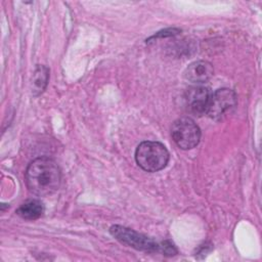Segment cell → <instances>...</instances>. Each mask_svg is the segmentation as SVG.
<instances>
[{
    "label": "cell",
    "instance_id": "cell-4",
    "mask_svg": "<svg viewBox=\"0 0 262 262\" xmlns=\"http://www.w3.org/2000/svg\"><path fill=\"white\" fill-rule=\"evenodd\" d=\"M172 138L182 149H190L196 146L201 139V130L193 120L187 117L176 120L171 128Z\"/></svg>",
    "mask_w": 262,
    "mask_h": 262
},
{
    "label": "cell",
    "instance_id": "cell-11",
    "mask_svg": "<svg viewBox=\"0 0 262 262\" xmlns=\"http://www.w3.org/2000/svg\"><path fill=\"white\" fill-rule=\"evenodd\" d=\"M180 31L178 29H168V30H164V31H161L159 33H157L156 35H154L152 37L149 38L150 39H155V38H162V37H169V36H173V35H176L178 34Z\"/></svg>",
    "mask_w": 262,
    "mask_h": 262
},
{
    "label": "cell",
    "instance_id": "cell-10",
    "mask_svg": "<svg viewBox=\"0 0 262 262\" xmlns=\"http://www.w3.org/2000/svg\"><path fill=\"white\" fill-rule=\"evenodd\" d=\"M159 252L165 256H174L177 254V249L170 241H165L160 244Z\"/></svg>",
    "mask_w": 262,
    "mask_h": 262
},
{
    "label": "cell",
    "instance_id": "cell-8",
    "mask_svg": "<svg viewBox=\"0 0 262 262\" xmlns=\"http://www.w3.org/2000/svg\"><path fill=\"white\" fill-rule=\"evenodd\" d=\"M44 212L43 204L39 200H28L23 203L15 213L26 220H35L42 216Z\"/></svg>",
    "mask_w": 262,
    "mask_h": 262
},
{
    "label": "cell",
    "instance_id": "cell-9",
    "mask_svg": "<svg viewBox=\"0 0 262 262\" xmlns=\"http://www.w3.org/2000/svg\"><path fill=\"white\" fill-rule=\"evenodd\" d=\"M49 79V70L47 67L38 64L35 69L32 78V94L34 96L40 95L46 88Z\"/></svg>",
    "mask_w": 262,
    "mask_h": 262
},
{
    "label": "cell",
    "instance_id": "cell-7",
    "mask_svg": "<svg viewBox=\"0 0 262 262\" xmlns=\"http://www.w3.org/2000/svg\"><path fill=\"white\" fill-rule=\"evenodd\" d=\"M214 74L211 62L207 60H196L191 62L184 71V78L192 83L207 82Z\"/></svg>",
    "mask_w": 262,
    "mask_h": 262
},
{
    "label": "cell",
    "instance_id": "cell-3",
    "mask_svg": "<svg viewBox=\"0 0 262 262\" xmlns=\"http://www.w3.org/2000/svg\"><path fill=\"white\" fill-rule=\"evenodd\" d=\"M110 232L120 243L136 250L148 253L159 252L160 244L155 242L152 238L141 234L131 228L122 225H113L110 228Z\"/></svg>",
    "mask_w": 262,
    "mask_h": 262
},
{
    "label": "cell",
    "instance_id": "cell-6",
    "mask_svg": "<svg viewBox=\"0 0 262 262\" xmlns=\"http://www.w3.org/2000/svg\"><path fill=\"white\" fill-rule=\"evenodd\" d=\"M211 92L205 86H192L188 88L184 95L185 106L187 111L194 116L205 115L207 112Z\"/></svg>",
    "mask_w": 262,
    "mask_h": 262
},
{
    "label": "cell",
    "instance_id": "cell-5",
    "mask_svg": "<svg viewBox=\"0 0 262 262\" xmlns=\"http://www.w3.org/2000/svg\"><path fill=\"white\" fill-rule=\"evenodd\" d=\"M236 105V95L233 90L221 88L211 93L206 114L212 119H220Z\"/></svg>",
    "mask_w": 262,
    "mask_h": 262
},
{
    "label": "cell",
    "instance_id": "cell-2",
    "mask_svg": "<svg viewBox=\"0 0 262 262\" xmlns=\"http://www.w3.org/2000/svg\"><path fill=\"white\" fill-rule=\"evenodd\" d=\"M169 151L159 141H143L135 150L137 165L147 172H158L164 169L169 162Z\"/></svg>",
    "mask_w": 262,
    "mask_h": 262
},
{
    "label": "cell",
    "instance_id": "cell-1",
    "mask_svg": "<svg viewBox=\"0 0 262 262\" xmlns=\"http://www.w3.org/2000/svg\"><path fill=\"white\" fill-rule=\"evenodd\" d=\"M25 181L31 193L46 196L59 188L61 172L54 160L40 157L29 164L25 173Z\"/></svg>",
    "mask_w": 262,
    "mask_h": 262
}]
</instances>
